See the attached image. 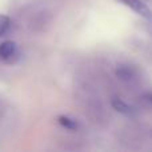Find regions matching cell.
Returning a JSON list of instances; mask_svg holds the SVG:
<instances>
[{"mask_svg": "<svg viewBox=\"0 0 152 152\" xmlns=\"http://www.w3.org/2000/svg\"><path fill=\"white\" fill-rule=\"evenodd\" d=\"M111 104H112L113 110H116L118 112L123 113V115H126V116H132L135 113L134 108H132L131 105L127 104V103L123 102L121 99H118V97H113L112 102H111Z\"/></svg>", "mask_w": 152, "mask_h": 152, "instance_id": "cell-3", "label": "cell"}, {"mask_svg": "<svg viewBox=\"0 0 152 152\" xmlns=\"http://www.w3.org/2000/svg\"><path fill=\"white\" fill-rule=\"evenodd\" d=\"M16 55V45L13 42H4L0 44V59L5 61H11Z\"/></svg>", "mask_w": 152, "mask_h": 152, "instance_id": "cell-2", "label": "cell"}, {"mask_svg": "<svg viewBox=\"0 0 152 152\" xmlns=\"http://www.w3.org/2000/svg\"><path fill=\"white\" fill-rule=\"evenodd\" d=\"M121 1L126 5H128L129 8H132V10L136 13H139L140 16H143V18H145V19H152V11L142 0H121Z\"/></svg>", "mask_w": 152, "mask_h": 152, "instance_id": "cell-1", "label": "cell"}, {"mask_svg": "<svg viewBox=\"0 0 152 152\" xmlns=\"http://www.w3.org/2000/svg\"><path fill=\"white\" fill-rule=\"evenodd\" d=\"M147 99H148V102H150V103H152V94L147 95Z\"/></svg>", "mask_w": 152, "mask_h": 152, "instance_id": "cell-6", "label": "cell"}, {"mask_svg": "<svg viewBox=\"0 0 152 152\" xmlns=\"http://www.w3.org/2000/svg\"><path fill=\"white\" fill-rule=\"evenodd\" d=\"M10 27H11L10 18H8V16H4V15H0V36L7 34Z\"/></svg>", "mask_w": 152, "mask_h": 152, "instance_id": "cell-5", "label": "cell"}, {"mask_svg": "<svg viewBox=\"0 0 152 152\" xmlns=\"http://www.w3.org/2000/svg\"><path fill=\"white\" fill-rule=\"evenodd\" d=\"M59 123H60L63 127L68 128V129H76L77 128V123H76L74 119L68 118V116H60V118H59Z\"/></svg>", "mask_w": 152, "mask_h": 152, "instance_id": "cell-4", "label": "cell"}]
</instances>
